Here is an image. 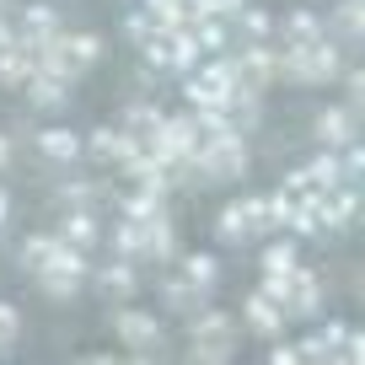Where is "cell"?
<instances>
[{
	"label": "cell",
	"mask_w": 365,
	"mask_h": 365,
	"mask_svg": "<svg viewBox=\"0 0 365 365\" xmlns=\"http://www.w3.org/2000/svg\"><path fill=\"white\" fill-rule=\"evenodd\" d=\"M339 70H344V59L328 33L312 38V43H285V54H279V76L301 81V86H328V81H339Z\"/></svg>",
	"instance_id": "cell-1"
},
{
	"label": "cell",
	"mask_w": 365,
	"mask_h": 365,
	"mask_svg": "<svg viewBox=\"0 0 365 365\" xmlns=\"http://www.w3.org/2000/svg\"><path fill=\"white\" fill-rule=\"evenodd\" d=\"M81 274H86V258H81V247H70L65 237H59V247H54V258L38 269V285H43V296H54V301H70L81 290Z\"/></svg>",
	"instance_id": "cell-2"
},
{
	"label": "cell",
	"mask_w": 365,
	"mask_h": 365,
	"mask_svg": "<svg viewBox=\"0 0 365 365\" xmlns=\"http://www.w3.org/2000/svg\"><path fill=\"white\" fill-rule=\"evenodd\" d=\"M81 150H86L91 161H103V167H113V172H124L129 161L140 156V145L124 135V129H91L86 140H81Z\"/></svg>",
	"instance_id": "cell-3"
},
{
	"label": "cell",
	"mask_w": 365,
	"mask_h": 365,
	"mask_svg": "<svg viewBox=\"0 0 365 365\" xmlns=\"http://www.w3.org/2000/svg\"><path fill=\"white\" fill-rule=\"evenodd\" d=\"M113 333L129 344V349L140 354V360H150V354H161V322L150 317V312H118V322H113Z\"/></svg>",
	"instance_id": "cell-4"
},
{
	"label": "cell",
	"mask_w": 365,
	"mask_h": 365,
	"mask_svg": "<svg viewBox=\"0 0 365 365\" xmlns=\"http://www.w3.org/2000/svg\"><path fill=\"white\" fill-rule=\"evenodd\" d=\"M274 76H279V54H274L269 43H242V54H237V81L242 86L258 91L263 81H274Z\"/></svg>",
	"instance_id": "cell-5"
},
{
	"label": "cell",
	"mask_w": 365,
	"mask_h": 365,
	"mask_svg": "<svg viewBox=\"0 0 365 365\" xmlns=\"http://www.w3.org/2000/svg\"><path fill=\"white\" fill-rule=\"evenodd\" d=\"M312 135H317L328 150H339V145H349V140H360V118H354V108H322L317 124H312Z\"/></svg>",
	"instance_id": "cell-6"
},
{
	"label": "cell",
	"mask_w": 365,
	"mask_h": 365,
	"mask_svg": "<svg viewBox=\"0 0 365 365\" xmlns=\"http://www.w3.org/2000/svg\"><path fill=\"white\" fill-rule=\"evenodd\" d=\"M322 312V285L312 269H290V296H285V317H317Z\"/></svg>",
	"instance_id": "cell-7"
},
{
	"label": "cell",
	"mask_w": 365,
	"mask_h": 365,
	"mask_svg": "<svg viewBox=\"0 0 365 365\" xmlns=\"http://www.w3.org/2000/svg\"><path fill=\"white\" fill-rule=\"evenodd\" d=\"M242 322H247L258 339H279V333H285V307H279V301H269L263 290H252L247 307H242Z\"/></svg>",
	"instance_id": "cell-8"
},
{
	"label": "cell",
	"mask_w": 365,
	"mask_h": 365,
	"mask_svg": "<svg viewBox=\"0 0 365 365\" xmlns=\"http://www.w3.org/2000/svg\"><path fill=\"white\" fill-rule=\"evenodd\" d=\"M242 205V220H247V237L258 242V237H274V194H252V199H237Z\"/></svg>",
	"instance_id": "cell-9"
},
{
	"label": "cell",
	"mask_w": 365,
	"mask_h": 365,
	"mask_svg": "<svg viewBox=\"0 0 365 365\" xmlns=\"http://www.w3.org/2000/svg\"><path fill=\"white\" fill-rule=\"evenodd\" d=\"M97 285H103V296L108 301H129V296H135V269H129V258H118V263H108V269L103 274H97Z\"/></svg>",
	"instance_id": "cell-10"
},
{
	"label": "cell",
	"mask_w": 365,
	"mask_h": 365,
	"mask_svg": "<svg viewBox=\"0 0 365 365\" xmlns=\"http://www.w3.org/2000/svg\"><path fill=\"white\" fill-rule=\"evenodd\" d=\"M161 296H167L172 312H199V307H205V296H210V285H194V279L182 274V279H167V290H161Z\"/></svg>",
	"instance_id": "cell-11"
},
{
	"label": "cell",
	"mask_w": 365,
	"mask_h": 365,
	"mask_svg": "<svg viewBox=\"0 0 365 365\" xmlns=\"http://www.w3.org/2000/svg\"><path fill=\"white\" fill-rule=\"evenodd\" d=\"M38 150H43L48 161H76L81 156V135L76 129H43V135H38Z\"/></svg>",
	"instance_id": "cell-12"
},
{
	"label": "cell",
	"mask_w": 365,
	"mask_h": 365,
	"mask_svg": "<svg viewBox=\"0 0 365 365\" xmlns=\"http://www.w3.org/2000/svg\"><path fill=\"white\" fill-rule=\"evenodd\" d=\"M59 237L70 242V247H97V220L86 215V210H65V226H59Z\"/></svg>",
	"instance_id": "cell-13"
},
{
	"label": "cell",
	"mask_w": 365,
	"mask_h": 365,
	"mask_svg": "<svg viewBox=\"0 0 365 365\" xmlns=\"http://www.w3.org/2000/svg\"><path fill=\"white\" fill-rule=\"evenodd\" d=\"M27 97H33L38 108H59L65 103V91H70V81H59V76H43V70H33V81H27Z\"/></svg>",
	"instance_id": "cell-14"
},
{
	"label": "cell",
	"mask_w": 365,
	"mask_h": 365,
	"mask_svg": "<svg viewBox=\"0 0 365 365\" xmlns=\"http://www.w3.org/2000/svg\"><path fill=\"white\" fill-rule=\"evenodd\" d=\"M194 339H226V344H237V317H231V312H194Z\"/></svg>",
	"instance_id": "cell-15"
},
{
	"label": "cell",
	"mask_w": 365,
	"mask_h": 365,
	"mask_svg": "<svg viewBox=\"0 0 365 365\" xmlns=\"http://www.w3.org/2000/svg\"><path fill=\"white\" fill-rule=\"evenodd\" d=\"M161 118H167L161 108H150V103H135V108H129V124H124V135L135 140V145H145V140L161 129Z\"/></svg>",
	"instance_id": "cell-16"
},
{
	"label": "cell",
	"mask_w": 365,
	"mask_h": 365,
	"mask_svg": "<svg viewBox=\"0 0 365 365\" xmlns=\"http://www.w3.org/2000/svg\"><path fill=\"white\" fill-rule=\"evenodd\" d=\"M322 188H328V182L317 178V167H296V172H285V182H279V194L285 199H312V194H322Z\"/></svg>",
	"instance_id": "cell-17"
},
{
	"label": "cell",
	"mask_w": 365,
	"mask_h": 365,
	"mask_svg": "<svg viewBox=\"0 0 365 365\" xmlns=\"http://www.w3.org/2000/svg\"><path fill=\"white\" fill-rule=\"evenodd\" d=\"M231 27H237V33H242V43H269V33H274L269 11H258V6H247V11H237V16H231Z\"/></svg>",
	"instance_id": "cell-18"
},
{
	"label": "cell",
	"mask_w": 365,
	"mask_h": 365,
	"mask_svg": "<svg viewBox=\"0 0 365 365\" xmlns=\"http://www.w3.org/2000/svg\"><path fill=\"white\" fill-rule=\"evenodd\" d=\"M113 242H118V252H124V258H145V220H129V215H118Z\"/></svg>",
	"instance_id": "cell-19"
},
{
	"label": "cell",
	"mask_w": 365,
	"mask_h": 365,
	"mask_svg": "<svg viewBox=\"0 0 365 365\" xmlns=\"http://www.w3.org/2000/svg\"><path fill=\"white\" fill-rule=\"evenodd\" d=\"M322 16L317 11H290L285 16V43H312V38H322Z\"/></svg>",
	"instance_id": "cell-20"
},
{
	"label": "cell",
	"mask_w": 365,
	"mask_h": 365,
	"mask_svg": "<svg viewBox=\"0 0 365 365\" xmlns=\"http://www.w3.org/2000/svg\"><path fill=\"white\" fill-rule=\"evenodd\" d=\"M59 48H65V59L76 70H86V65H97V54H103V43L91 33H76V38H59Z\"/></svg>",
	"instance_id": "cell-21"
},
{
	"label": "cell",
	"mask_w": 365,
	"mask_h": 365,
	"mask_svg": "<svg viewBox=\"0 0 365 365\" xmlns=\"http://www.w3.org/2000/svg\"><path fill=\"white\" fill-rule=\"evenodd\" d=\"M182 274H188L194 285H210V290H215V279H220V263L210 258V252H188V258H182Z\"/></svg>",
	"instance_id": "cell-22"
},
{
	"label": "cell",
	"mask_w": 365,
	"mask_h": 365,
	"mask_svg": "<svg viewBox=\"0 0 365 365\" xmlns=\"http://www.w3.org/2000/svg\"><path fill=\"white\" fill-rule=\"evenodd\" d=\"M296 269V242H269V247H263V274H290Z\"/></svg>",
	"instance_id": "cell-23"
},
{
	"label": "cell",
	"mask_w": 365,
	"mask_h": 365,
	"mask_svg": "<svg viewBox=\"0 0 365 365\" xmlns=\"http://www.w3.org/2000/svg\"><path fill=\"white\" fill-rule=\"evenodd\" d=\"M220 242H231V247L252 242V237H247V220H242V205H237V199H231V205L220 210Z\"/></svg>",
	"instance_id": "cell-24"
},
{
	"label": "cell",
	"mask_w": 365,
	"mask_h": 365,
	"mask_svg": "<svg viewBox=\"0 0 365 365\" xmlns=\"http://www.w3.org/2000/svg\"><path fill=\"white\" fill-rule=\"evenodd\" d=\"M231 349H237V344H226V339H194L188 360H199V365H220V360H231Z\"/></svg>",
	"instance_id": "cell-25"
},
{
	"label": "cell",
	"mask_w": 365,
	"mask_h": 365,
	"mask_svg": "<svg viewBox=\"0 0 365 365\" xmlns=\"http://www.w3.org/2000/svg\"><path fill=\"white\" fill-rule=\"evenodd\" d=\"M54 247H59V237H27V242H22V263L38 274L48 258H54Z\"/></svg>",
	"instance_id": "cell-26"
},
{
	"label": "cell",
	"mask_w": 365,
	"mask_h": 365,
	"mask_svg": "<svg viewBox=\"0 0 365 365\" xmlns=\"http://www.w3.org/2000/svg\"><path fill=\"white\" fill-rule=\"evenodd\" d=\"M59 205L65 210H91L97 205V188H91V182H65V188H59Z\"/></svg>",
	"instance_id": "cell-27"
},
{
	"label": "cell",
	"mask_w": 365,
	"mask_h": 365,
	"mask_svg": "<svg viewBox=\"0 0 365 365\" xmlns=\"http://www.w3.org/2000/svg\"><path fill=\"white\" fill-rule=\"evenodd\" d=\"M16 333H22V312H16L11 301H0V354L16 344Z\"/></svg>",
	"instance_id": "cell-28"
},
{
	"label": "cell",
	"mask_w": 365,
	"mask_h": 365,
	"mask_svg": "<svg viewBox=\"0 0 365 365\" xmlns=\"http://www.w3.org/2000/svg\"><path fill=\"white\" fill-rule=\"evenodd\" d=\"M124 27H129V43H140V48H145L150 38L161 33V22H156V16H150V11H135V16H129V22H124Z\"/></svg>",
	"instance_id": "cell-29"
},
{
	"label": "cell",
	"mask_w": 365,
	"mask_h": 365,
	"mask_svg": "<svg viewBox=\"0 0 365 365\" xmlns=\"http://www.w3.org/2000/svg\"><path fill=\"white\" fill-rule=\"evenodd\" d=\"M344 38H360V0H339V16H333Z\"/></svg>",
	"instance_id": "cell-30"
},
{
	"label": "cell",
	"mask_w": 365,
	"mask_h": 365,
	"mask_svg": "<svg viewBox=\"0 0 365 365\" xmlns=\"http://www.w3.org/2000/svg\"><path fill=\"white\" fill-rule=\"evenodd\" d=\"M269 360H274V365H296V360H301V344H274Z\"/></svg>",
	"instance_id": "cell-31"
},
{
	"label": "cell",
	"mask_w": 365,
	"mask_h": 365,
	"mask_svg": "<svg viewBox=\"0 0 365 365\" xmlns=\"http://www.w3.org/2000/svg\"><path fill=\"white\" fill-rule=\"evenodd\" d=\"M6 220H11V194L0 188V226H6Z\"/></svg>",
	"instance_id": "cell-32"
},
{
	"label": "cell",
	"mask_w": 365,
	"mask_h": 365,
	"mask_svg": "<svg viewBox=\"0 0 365 365\" xmlns=\"http://www.w3.org/2000/svg\"><path fill=\"white\" fill-rule=\"evenodd\" d=\"M6 161H11V140L0 135V167H6Z\"/></svg>",
	"instance_id": "cell-33"
},
{
	"label": "cell",
	"mask_w": 365,
	"mask_h": 365,
	"mask_svg": "<svg viewBox=\"0 0 365 365\" xmlns=\"http://www.w3.org/2000/svg\"><path fill=\"white\" fill-rule=\"evenodd\" d=\"M0 6H6V0H0Z\"/></svg>",
	"instance_id": "cell-34"
}]
</instances>
